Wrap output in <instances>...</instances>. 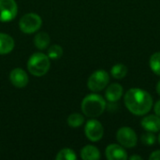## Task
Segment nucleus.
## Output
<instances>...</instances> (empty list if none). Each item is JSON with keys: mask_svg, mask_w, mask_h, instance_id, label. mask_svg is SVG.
<instances>
[{"mask_svg": "<svg viewBox=\"0 0 160 160\" xmlns=\"http://www.w3.org/2000/svg\"><path fill=\"white\" fill-rule=\"evenodd\" d=\"M42 25V19L36 13L24 14L19 21L20 30L24 34L36 33Z\"/></svg>", "mask_w": 160, "mask_h": 160, "instance_id": "nucleus-4", "label": "nucleus"}, {"mask_svg": "<svg viewBox=\"0 0 160 160\" xmlns=\"http://www.w3.org/2000/svg\"><path fill=\"white\" fill-rule=\"evenodd\" d=\"M150 68L152 69V71L160 76V52H155L154 54H152L151 58H150Z\"/></svg>", "mask_w": 160, "mask_h": 160, "instance_id": "nucleus-19", "label": "nucleus"}, {"mask_svg": "<svg viewBox=\"0 0 160 160\" xmlns=\"http://www.w3.org/2000/svg\"><path fill=\"white\" fill-rule=\"evenodd\" d=\"M116 140L123 147L126 148H133L138 142L136 132L128 127H123L118 129L116 133Z\"/></svg>", "mask_w": 160, "mask_h": 160, "instance_id": "nucleus-6", "label": "nucleus"}, {"mask_svg": "<svg viewBox=\"0 0 160 160\" xmlns=\"http://www.w3.org/2000/svg\"><path fill=\"white\" fill-rule=\"evenodd\" d=\"M142 127L149 132H158L160 130V117L158 115H148L145 116L142 122Z\"/></svg>", "mask_w": 160, "mask_h": 160, "instance_id": "nucleus-11", "label": "nucleus"}, {"mask_svg": "<svg viewBox=\"0 0 160 160\" xmlns=\"http://www.w3.org/2000/svg\"><path fill=\"white\" fill-rule=\"evenodd\" d=\"M157 93L160 96V80L158 81V84H157Z\"/></svg>", "mask_w": 160, "mask_h": 160, "instance_id": "nucleus-25", "label": "nucleus"}, {"mask_svg": "<svg viewBox=\"0 0 160 160\" xmlns=\"http://www.w3.org/2000/svg\"><path fill=\"white\" fill-rule=\"evenodd\" d=\"M150 160H160V150H157L155 152H153L150 157H149Z\"/></svg>", "mask_w": 160, "mask_h": 160, "instance_id": "nucleus-22", "label": "nucleus"}, {"mask_svg": "<svg viewBox=\"0 0 160 160\" xmlns=\"http://www.w3.org/2000/svg\"><path fill=\"white\" fill-rule=\"evenodd\" d=\"M123 93H124V88L121 84L112 83L109 85V87L107 88L105 97L107 100H109L110 102H116L122 98Z\"/></svg>", "mask_w": 160, "mask_h": 160, "instance_id": "nucleus-12", "label": "nucleus"}, {"mask_svg": "<svg viewBox=\"0 0 160 160\" xmlns=\"http://www.w3.org/2000/svg\"><path fill=\"white\" fill-rule=\"evenodd\" d=\"M81 158L83 160H98L100 152L94 145H85L81 150Z\"/></svg>", "mask_w": 160, "mask_h": 160, "instance_id": "nucleus-14", "label": "nucleus"}, {"mask_svg": "<svg viewBox=\"0 0 160 160\" xmlns=\"http://www.w3.org/2000/svg\"><path fill=\"white\" fill-rule=\"evenodd\" d=\"M154 111H155V113L160 117V99L156 102L155 107H154Z\"/></svg>", "mask_w": 160, "mask_h": 160, "instance_id": "nucleus-23", "label": "nucleus"}, {"mask_svg": "<svg viewBox=\"0 0 160 160\" xmlns=\"http://www.w3.org/2000/svg\"><path fill=\"white\" fill-rule=\"evenodd\" d=\"M67 122H68V125L71 128H79L82 126V124L84 123V117L81 113L74 112V113H71L68 117Z\"/></svg>", "mask_w": 160, "mask_h": 160, "instance_id": "nucleus-17", "label": "nucleus"}, {"mask_svg": "<svg viewBox=\"0 0 160 160\" xmlns=\"http://www.w3.org/2000/svg\"><path fill=\"white\" fill-rule=\"evenodd\" d=\"M105 156L108 160H126L128 158L127 151L122 145L112 143L107 146Z\"/></svg>", "mask_w": 160, "mask_h": 160, "instance_id": "nucleus-10", "label": "nucleus"}, {"mask_svg": "<svg viewBox=\"0 0 160 160\" xmlns=\"http://www.w3.org/2000/svg\"><path fill=\"white\" fill-rule=\"evenodd\" d=\"M111 74L114 79H124L128 74V68L123 64H116L111 69Z\"/></svg>", "mask_w": 160, "mask_h": 160, "instance_id": "nucleus-16", "label": "nucleus"}, {"mask_svg": "<svg viewBox=\"0 0 160 160\" xmlns=\"http://www.w3.org/2000/svg\"><path fill=\"white\" fill-rule=\"evenodd\" d=\"M158 142H159V143H160V134H159V136H158Z\"/></svg>", "mask_w": 160, "mask_h": 160, "instance_id": "nucleus-26", "label": "nucleus"}, {"mask_svg": "<svg viewBox=\"0 0 160 160\" xmlns=\"http://www.w3.org/2000/svg\"><path fill=\"white\" fill-rule=\"evenodd\" d=\"M51 38L50 36L45 32L38 33L34 38V44L38 50H45L49 47Z\"/></svg>", "mask_w": 160, "mask_h": 160, "instance_id": "nucleus-15", "label": "nucleus"}, {"mask_svg": "<svg viewBox=\"0 0 160 160\" xmlns=\"http://www.w3.org/2000/svg\"><path fill=\"white\" fill-rule=\"evenodd\" d=\"M56 160H76L77 159V156L76 153L70 149V148H64L62 150H60L56 157H55Z\"/></svg>", "mask_w": 160, "mask_h": 160, "instance_id": "nucleus-18", "label": "nucleus"}, {"mask_svg": "<svg viewBox=\"0 0 160 160\" xmlns=\"http://www.w3.org/2000/svg\"><path fill=\"white\" fill-rule=\"evenodd\" d=\"M129 159L130 160H135V159L142 160V157H140V156H131V157L129 158Z\"/></svg>", "mask_w": 160, "mask_h": 160, "instance_id": "nucleus-24", "label": "nucleus"}, {"mask_svg": "<svg viewBox=\"0 0 160 160\" xmlns=\"http://www.w3.org/2000/svg\"><path fill=\"white\" fill-rule=\"evenodd\" d=\"M51 68V59L43 52L33 53L27 62V69L33 76L42 77L44 76Z\"/></svg>", "mask_w": 160, "mask_h": 160, "instance_id": "nucleus-3", "label": "nucleus"}, {"mask_svg": "<svg viewBox=\"0 0 160 160\" xmlns=\"http://www.w3.org/2000/svg\"><path fill=\"white\" fill-rule=\"evenodd\" d=\"M81 109L82 113L87 117L96 118L104 112L106 109V101L98 94H90L82 99Z\"/></svg>", "mask_w": 160, "mask_h": 160, "instance_id": "nucleus-2", "label": "nucleus"}, {"mask_svg": "<svg viewBox=\"0 0 160 160\" xmlns=\"http://www.w3.org/2000/svg\"><path fill=\"white\" fill-rule=\"evenodd\" d=\"M15 47V41L8 34L0 33V54H8L13 51Z\"/></svg>", "mask_w": 160, "mask_h": 160, "instance_id": "nucleus-13", "label": "nucleus"}, {"mask_svg": "<svg viewBox=\"0 0 160 160\" xmlns=\"http://www.w3.org/2000/svg\"><path fill=\"white\" fill-rule=\"evenodd\" d=\"M18 13V6L15 0H0V22L12 21Z\"/></svg>", "mask_w": 160, "mask_h": 160, "instance_id": "nucleus-7", "label": "nucleus"}, {"mask_svg": "<svg viewBox=\"0 0 160 160\" xmlns=\"http://www.w3.org/2000/svg\"><path fill=\"white\" fill-rule=\"evenodd\" d=\"M125 105L134 115H144L153 107L152 96L145 90L131 88L125 94Z\"/></svg>", "mask_w": 160, "mask_h": 160, "instance_id": "nucleus-1", "label": "nucleus"}, {"mask_svg": "<svg viewBox=\"0 0 160 160\" xmlns=\"http://www.w3.org/2000/svg\"><path fill=\"white\" fill-rule=\"evenodd\" d=\"M110 82V76L104 69H98L91 74L87 81V86L92 92H99L103 90Z\"/></svg>", "mask_w": 160, "mask_h": 160, "instance_id": "nucleus-5", "label": "nucleus"}, {"mask_svg": "<svg viewBox=\"0 0 160 160\" xmlns=\"http://www.w3.org/2000/svg\"><path fill=\"white\" fill-rule=\"evenodd\" d=\"M141 140H142V142L144 145L152 146V145L156 142L157 138H156V136L153 134V132H149V131H148V133L143 134V135L142 136Z\"/></svg>", "mask_w": 160, "mask_h": 160, "instance_id": "nucleus-21", "label": "nucleus"}, {"mask_svg": "<svg viewBox=\"0 0 160 160\" xmlns=\"http://www.w3.org/2000/svg\"><path fill=\"white\" fill-rule=\"evenodd\" d=\"M84 133L89 141L97 142L102 139L104 135V128L99 121L96 119H91L85 125Z\"/></svg>", "mask_w": 160, "mask_h": 160, "instance_id": "nucleus-8", "label": "nucleus"}, {"mask_svg": "<svg viewBox=\"0 0 160 160\" xmlns=\"http://www.w3.org/2000/svg\"><path fill=\"white\" fill-rule=\"evenodd\" d=\"M47 55L49 56L50 59H52V60L59 59L63 55V49L60 45H57V44L52 45L51 47L48 48Z\"/></svg>", "mask_w": 160, "mask_h": 160, "instance_id": "nucleus-20", "label": "nucleus"}, {"mask_svg": "<svg viewBox=\"0 0 160 160\" xmlns=\"http://www.w3.org/2000/svg\"><path fill=\"white\" fill-rule=\"evenodd\" d=\"M9 80L11 83L17 88H23L28 84L29 77L27 73L20 68H14L9 73Z\"/></svg>", "mask_w": 160, "mask_h": 160, "instance_id": "nucleus-9", "label": "nucleus"}]
</instances>
